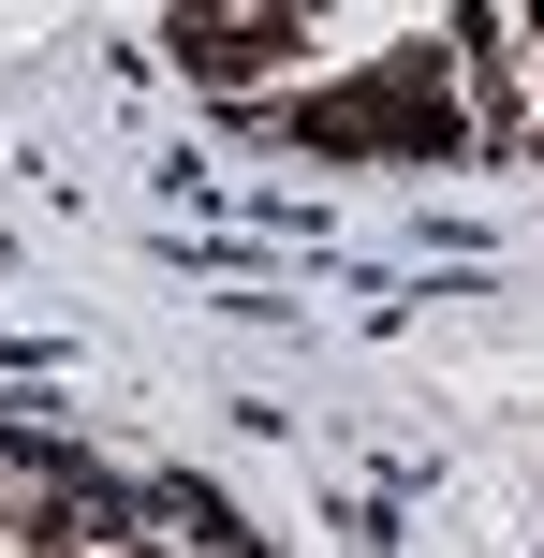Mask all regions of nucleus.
<instances>
[{
  "mask_svg": "<svg viewBox=\"0 0 544 558\" xmlns=\"http://www.w3.org/2000/svg\"><path fill=\"white\" fill-rule=\"evenodd\" d=\"M294 133H310V147H427V162L486 147V133H471V74H457L442 45H383L368 74L310 88V104H294Z\"/></svg>",
  "mask_w": 544,
  "mask_h": 558,
  "instance_id": "f257e3e1",
  "label": "nucleus"
},
{
  "mask_svg": "<svg viewBox=\"0 0 544 558\" xmlns=\"http://www.w3.org/2000/svg\"><path fill=\"white\" fill-rule=\"evenodd\" d=\"M177 59H192L206 88H235V104H251L265 74H310L324 29H310V0H206V15H177Z\"/></svg>",
  "mask_w": 544,
  "mask_h": 558,
  "instance_id": "f03ea898",
  "label": "nucleus"
}]
</instances>
